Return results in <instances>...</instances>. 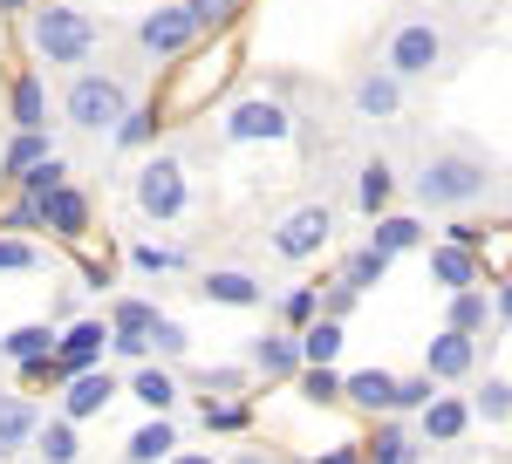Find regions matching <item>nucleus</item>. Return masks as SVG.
Segmentation results:
<instances>
[{
  "label": "nucleus",
  "instance_id": "f257e3e1",
  "mask_svg": "<svg viewBox=\"0 0 512 464\" xmlns=\"http://www.w3.org/2000/svg\"><path fill=\"white\" fill-rule=\"evenodd\" d=\"M485 192H492V164L478 151H437L417 171V205H431V212H472L485 205Z\"/></svg>",
  "mask_w": 512,
  "mask_h": 464
},
{
  "label": "nucleus",
  "instance_id": "f03ea898",
  "mask_svg": "<svg viewBox=\"0 0 512 464\" xmlns=\"http://www.w3.org/2000/svg\"><path fill=\"white\" fill-rule=\"evenodd\" d=\"M28 48H35L41 62H55V69H76L96 48V21L82 7H69V0H41L35 14H28Z\"/></svg>",
  "mask_w": 512,
  "mask_h": 464
},
{
  "label": "nucleus",
  "instance_id": "7ed1b4c3",
  "mask_svg": "<svg viewBox=\"0 0 512 464\" xmlns=\"http://www.w3.org/2000/svg\"><path fill=\"white\" fill-rule=\"evenodd\" d=\"M383 76L396 82H424L431 69H444V28H437L431 14H410V21H396L390 41H383V62H376Z\"/></svg>",
  "mask_w": 512,
  "mask_h": 464
},
{
  "label": "nucleus",
  "instance_id": "20e7f679",
  "mask_svg": "<svg viewBox=\"0 0 512 464\" xmlns=\"http://www.w3.org/2000/svg\"><path fill=\"white\" fill-rule=\"evenodd\" d=\"M130 198H137V212L144 219H158L171 226L185 205H192V178H185V157H144L137 164V178H130Z\"/></svg>",
  "mask_w": 512,
  "mask_h": 464
},
{
  "label": "nucleus",
  "instance_id": "39448f33",
  "mask_svg": "<svg viewBox=\"0 0 512 464\" xmlns=\"http://www.w3.org/2000/svg\"><path fill=\"white\" fill-rule=\"evenodd\" d=\"M123 110H130V89H123L117 76H103V69H82V76L69 82V96H62V116H69L76 130H89V137L117 130Z\"/></svg>",
  "mask_w": 512,
  "mask_h": 464
},
{
  "label": "nucleus",
  "instance_id": "423d86ee",
  "mask_svg": "<svg viewBox=\"0 0 512 464\" xmlns=\"http://www.w3.org/2000/svg\"><path fill=\"white\" fill-rule=\"evenodd\" d=\"M335 246V212L321 205V198H308V205H294V212H280L274 219V253L287 260V267H308V260H321Z\"/></svg>",
  "mask_w": 512,
  "mask_h": 464
},
{
  "label": "nucleus",
  "instance_id": "0eeeda50",
  "mask_svg": "<svg viewBox=\"0 0 512 464\" xmlns=\"http://www.w3.org/2000/svg\"><path fill=\"white\" fill-rule=\"evenodd\" d=\"M226 76H233V69H226V48L192 55V62H185V76L158 96V116H164V123H171V116H198V110H205V96H219V82H226Z\"/></svg>",
  "mask_w": 512,
  "mask_h": 464
},
{
  "label": "nucleus",
  "instance_id": "6e6552de",
  "mask_svg": "<svg viewBox=\"0 0 512 464\" xmlns=\"http://www.w3.org/2000/svg\"><path fill=\"white\" fill-rule=\"evenodd\" d=\"M219 130H226V144H287L294 137V116H287L280 96H246V103L226 110Z\"/></svg>",
  "mask_w": 512,
  "mask_h": 464
},
{
  "label": "nucleus",
  "instance_id": "1a4fd4ad",
  "mask_svg": "<svg viewBox=\"0 0 512 464\" xmlns=\"http://www.w3.org/2000/svg\"><path fill=\"white\" fill-rule=\"evenodd\" d=\"M137 48L151 55V62H185L198 48V28H192V14L171 0V7H151L144 21H137Z\"/></svg>",
  "mask_w": 512,
  "mask_h": 464
},
{
  "label": "nucleus",
  "instance_id": "9d476101",
  "mask_svg": "<svg viewBox=\"0 0 512 464\" xmlns=\"http://www.w3.org/2000/svg\"><path fill=\"white\" fill-rule=\"evenodd\" d=\"M103 348H110V321H96V314H82V321H69L62 335H55V383L62 376H82V369H103Z\"/></svg>",
  "mask_w": 512,
  "mask_h": 464
},
{
  "label": "nucleus",
  "instance_id": "9b49d317",
  "mask_svg": "<svg viewBox=\"0 0 512 464\" xmlns=\"http://www.w3.org/2000/svg\"><path fill=\"white\" fill-rule=\"evenodd\" d=\"M478 369V335H458V328H437L424 342V376L431 383H465Z\"/></svg>",
  "mask_w": 512,
  "mask_h": 464
},
{
  "label": "nucleus",
  "instance_id": "f8f14e48",
  "mask_svg": "<svg viewBox=\"0 0 512 464\" xmlns=\"http://www.w3.org/2000/svg\"><path fill=\"white\" fill-rule=\"evenodd\" d=\"M41 232L62 239V246H82V239H89V192L55 185V192L41 198Z\"/></svg>",
  "mask_w": 512,
  "mask_h": 464
},
{
  "label": "nucleus",
  "instance_id": "ddd939ff",
  "mask_svg": "<svg viewBox=\"0 0 512 464\" xmlns=\"http://www.w3.org/2000/svg\"><path fill=\"white\" fill-rule=\"evenodd\" d=\"M117 403V376L110 369H82V376H62V417L69 424H89Z\"/></svg>",
  "mask_w": 512,
  "mask_h": 464
},
{
  "label": "nucleus",
  "instance_id": "4468645a",
  "mask_svg": "<svg viewBox=\"0 0 512 464\" xmlns=\"http://www.w3.org/2000/svg\"><path fill=\"white\" fill-rule=\"evenodd\" d=\"M151 321H158V301H144V294L110 301V348L130 355V362H144V335H151Z\"/></svg>",
  "mask_w": 512,
  "mask_h": 464
},
{
  "label": "nucleus",
  "instance_id": "2eb2a0df",
  "mask_svg": "<svg viewBox=\"0 0 512 464\" xmlns=\"http://www.w3.org/2000/svg\"><path fill=\"white\" fill-rule=\"evenodd\" d=\"M253 376H267V383H287V376H301V342H294V328H267L260 342H253Z\"/></svg>",
  "mask_w": 512,
  "mask_h": 464
},
{
  "label": "nucleus",
  "instance_id": "dca6fc26",
  "mask_svg": "<svg viewBox=\"0 0 512 464\" xmlns=\"http://www.w3.org/2000/svg\"><path fill=\"white\" fill-rule=\"evenodd\" d=\"M198 294H205L212 308H267V287H260L246 267H212Z\"/></svg>",
  "mask_w": 512,
  "mask_h": 464
},
{
  "label": "nucleus",
  "instance_id": "f3484780",
  "mask_svg": "<svg viewBox=\"0 0 512 464\" xmlns=\"http://www.w3.org/2000/svg\"><path fill=\"white\" fill-rule=\"evenodd\" d=\"M465 430H472V403H458V396H431L417 410V437L424 444H458Z\"/></svg>",
  "mask_w": 512,
  "mask_h": 464
},
{
  "label": "nucleus",
  "instance_id": "a211bd4d",
  "mask_svg": "<svg viewBox=\"0 0 512 464\" xmlns=\"http://www.w3.org/2000/svg\"><path fill=\"white\" fill-rule=\"evenodd\" d=\"M342 403L369 410V417H396V376L390 369H355V376H342Z\"/></svg>",
  "mask_w": 512,
  "mask_h": 464
},
{
  "label": "nucleus",
  "instance_id": "6ab92c4d",
  "mask_svg": "<svg viewBox=\"0 0 512 464\" xmlns=\"http://www.w3.org/2000/svg\"><path fill=\"white\" fill-rule=\"evenodd\" d=\"M390 205H396L390 157H362V171H355V212H362V219H383Z\"/></svg>",
  "mask_w": 512,
  "mask_h": 464
},
{
  "label": "nucleus",
  "instance_id": "aec40b11",
  "mask_svg": "<svg viewBox=\"0 0 512 464\" xmlns=\"http://www.w3.org/2000/svg\"><path fill=\"white\" fill-rule=\"evenodd\" d=\"M349 103L369 116V123H390V116L403 110V82L383 76V69H362V76H355V89H349Z\"/></svg>",
  "mask_w": 512,
  "mask_h": 464
},
{
  "label": "nucleus",
  "instance_id": "412c9836",
  "mask_svg": "<svg viewBox=\"0 0 512 464\" xmlns=\"http://www.w3.org/2000/svg\"><path fill=\"white\" fill-rule=\"evenodd\" d=\"M362 464H424L417 458V430L396 424V417H376L369 444H362Z\"/></svg>",
  "mask_w": 512,
  "mask_h": 464
},
{
  "label": "nucleus",
  "instance_id": "4be33fe9",
  "mask_svg": "<svg viewBox=\"0 0 512 464\" xmlns=\"http://www.w3.org/2000/svg\"><path fill=\"white\" fill-rule=\"evenodd\" d=\"M485 321H506V294L458 287V294H451V314H444V328H458V335H485Z\"/></svg>",
  "mask_w": 512,
  "mask_h": 464
},
{
  "label": "nucleus",
  "instance_id": "5701e85b",
  "mask_svg": "<svg viewBox=\"0 0 512 464\" xmlns=\"http://www.w3.org/2000/svg\"><path fill=\"white\" fill-rule=\"evenodd\" d=\"M35 424H41V410L28 403V389H0V464L35 437Z\"/></svg>",
  "mask_w": 512,
  "mask_h": 464
},
{
  "label": "nucleus",
  "instance_id": "b1692460",
  "mask_svg": "<svg viewBox=\"0 0 512 464\" xmlns=\"http://www.w3.org/2000/svg\"><path fill=\"white\" fill-rule=\"evenodd\" d=\"M7 116H14V130H48V89L35 69H21L7 82Z\"/></svg>",
  "mask_w": 512,
  "mask_h": 464
},
{
  "label": "nucleus",
  "instance_id": "393cba45",
  "mask_svg": "<svg viewBox=\"0 0 512 464\" xmlns=\"http://www.w3.org/2000/svg\"><path fill=\"white\" fill-rule=\"evenodd\" d=\"M431 280L444 287V294L478 287V280H485V260H478V253H465V246H444V239H437V246H431Z\"/></svg>",
  "mask_w": 512,
  "mask_h": 464
},
{
  "label": "nucleus",
  "instance_id": "a878e982",
  "mask_svg": "<svg viewBox=\"0 0 512 464\" xmlns=\"http://www.w3.org/2000/svg\"><path fill=\"white\" fill-rule=\"evenodd\" d=\"M369 246H376L383 260H396V253H417V246H424V226H417L410 212H383V219H369Z\"/></svg>",
  "mask_w": 512,
  "mask_h": 464
},
{
  "label": "nucleus",
  "instance_id": "bb28decb",
  "mask_svg": "<svg viewBox=\"0 0 512 464\" xmlns=\"http://www.w3.org/2000/svg\"><path fill=\"white\" fill-rule=\"evenodd\" d=\"M178 451V424L171 417H151L144 430H130V444H123V464H164Z\"/></svg>",
  "mask_w": 512,
  "mask_h": 464
},
{
  "label": "nucleus",
  "instance_id": "cd10ccee",
  "mask_svg": "<svg viewBox=\"0 0 512 464\" xmlns=\"http://www.w3.org/2000/svg\"><path fill=\"white\" fill-rule=\"evenodd\" d=\"M48 151H55V144H48V130H14V144L0 151V185H21V171L41 164Z\"/></svg>",
  "mask_w": 512,
  "mask_h": 464
},
{
  "label": "nucleus",
  "instance_id": "c85d7f7f",
  "mask_svg": "<svg viewBox=\"0 0 512 464\" xmlns=\"http://www.w3.org/2000/svg\"><path fill=\"white\" fill-rule=\"evenodd\" d=\"M0 355H7L14 369H21V362H41V355H55V328H48V321H21V328H7Z\"/></svg>",
  "mask_w": 512,
  "mask_h": 464
},
{
  "label": "nucleus",
  "instance_id": "c756f323",
  "mask_svg": "<svg viewBox=\"0 0 512 464\" xmlns=\"http://www.w3.org/2000/svg\"><path fill=\"white\" fill-rule=\"evenodd\" d=\"M130 396L151 410V417H171V403H178V383H171V369H158V362H144L137 376H130Z\"/></svg>",
  "mask_w": 512,
  "mask_h": 464
},
{
  "label": "nucleus",
  "instance_id": "7c9ffc66",
  "mask_svg": "<svg viewBox=\"0 0 512 464\" xmlns=\"http://www.w3.org/2000/svg\"><path fill=\"white\" fill-rule=\"evenodd\" d=\"M28 444H41V451H35L41 464H76V458H82L76 424H69V417H48V424H35V437H28Z\"/></svg>",
  "mask_w": 512,
  "mask_h": 464
},
{
  "label": "nucleus",
  "instance_id": "2f4dec72",
  "mask_svg": "<svg viewBox=\"0 0 512 464\" xmlns=\"http://www.w3.org/2000/svg\"><path fill=\"white\" fill-rule=\"evenodd\" d=\"M158 130H164L158 103H130V110L117 116V130H110V137H117V151H144V144H151Z\"/></svg>",
  "mask_w": 512,
  "mask_h": 464
},
{
  "label": "nucleus",
  "instance_id": "473e14b6",
  "mask_svg": "<svg viewBox=\"0 0 512 464\" xmlns=\"http://www.w3.org/2000/svg\"><path fill=\"white\" fill-rule=\"evenodd\" d=\"M294 342H301V369H321V362H335V355H342V321H321V314H315Z\"/></svg>",
  "mask_w": 512,
  "mask_h": 464
},
{
  "label": "nucleus",
  "instance_id": "72a5a7b5",
  "mask_svg": "<svg viewBox=\"0 0 512 464\" xmlns=\"http://www.w3.org/2000/svg\"><path fill=\"white\" fill-rule=\"evenodd\" d=\"M178 7L192 14L198 35H226V28L239 21V7H246V0H178Z\"/></svg>",
  "mask_w": 512,
  "mask_h": 464
},
{
  "label": "nucleus",
  "instance_id": "f704fd0d",
  "mask_svg": "<svg viewBox=\"0 0 512 464\" xmlns=\"http://www.w3.org/2000/svg\"><path fill=\"white\" fill-rule=\"evenodd\" d=\"M472 417H485L492 430H506V417H512V383L506 376H485V389L472 396Z\"/></svg>",
  "mask_w": 512,
  "mask_h": 464
},
{
  "label": "nucleus",
  "instance_id": "c9c22d12",
  "mask_svg": "<svg viewBox=\"0 0 512 464\" xmlns=\"http://www.w3.org/2000/svg\"><path fill=\"white\" fill-rule=\"evenodd\" d=\"M55 185H69V164H62L55 151L41 157V164H28V171H21V198H35V205L55 192Z\"/></svg>",
  "mask_w": 512,
  "mask_h": 464
},
{
  "label": "nucleus",
  "instance_id": "e433bc0d",
  "mask_svg": "<svg viewBox=\"0 0 512 464\" xmlns=\"http://www.w3.org/2000/svg\"><path fill=\"white\" fill-rule=\"evenodd\" d=\"M383 273H390V260H383V253H376V246H355L349 260H342V280H349L355 294H369V287H376V280H383Z\"/></svg>",
  "mask_w": 512,
  "mask_h": 464
},
{
  "label": "nucleus",
  "instance_id": "4c0bfd02",
  "mask_svg": "<svg viewBox=\"0 0 512 464\" xmlns=\"http://www.w3.org/2000/svg\"><path fill=\"white\" fill-rule=\"evenodd\" d=\"M185 348H192V335L171 321V314H158L151 321V335H144V355H164V362H185Z\"/></svg>",
  "mask_w": 512,
  "mask_h": 464
},
{
  "label": "nucleus",
  "instance_id": "58836bf2",
  "mask_svg": "<svg viewBox=\"0 0 512 464\" xmlns=\"http://www.w3.org/2000/svg\"><path fill=\"white\" fill-rule=\"evenodd\" d=\"M130 260H137V273H178L185 267V253H178V246H158V239H137Z\"/></svg>",
  "mask_w": 512,
  "mask_h": 464
},
{
  "label": "nucleus",
  "instance_id": "ea45409f",
  "mask_svg": "<svg viewBox=\"0 0 512 464\" xmlns=\"http://www.w3.org/2000/svg\"><path fill=\"white\" fill-rule=\"evenodd\" d=\"M301 396H308V403H321V410H328V403H342V376H335V362L301 369Z\"/></svg>",
  "mask_w": 512,
  "mask_h": 464
},
{
  "label": "nucleus",
  "instance_id": "a19ab883",
  "mask_svg": "<svg viewBox=\"0 0 512 464\" xmlns=\"http://www.w3.org/2000/svg\"><path fill=\"white\" fill-rule=\"evenodd\" d=\"M315 294H321V287H294V294H280V328L301 335V328L315 321Z\"/></svg>",
  "mask_w": 512,
  "mask_h": 464
},
{
  "label": "nucleus",
  "instance_id": "79ce46f5",
  "mask_svg": "<svg viewBox=\"0 0 512 464\" xmlns=\"http://www.w3.org/2000/svg\"><path fill=\"white\" fill-rule=\"evenodd\" d=\"M41 267V253L21 239V232H0V273H35Z\"/></svg>",
  "mask_w": 512,
  "mask_h": 464
},
{
  "label": "nucleus",
  "instance_id": "37998d69",
  "mask_svg": "<svg viewBox=\"0 0 512 464\" xmlns=\"http://www.w3.org/2000/svg\"><path fill=\"white\" fill-rule=\"evenodd\" d=\"M246 424H253L246 403H205V430H212V437H233V430H246Z\"/></svg>",
  "mask_w": 512,
  "mask_h": 464
},
{
  "label": "nucleus",
  "instance_id": "c03bdc74",
  "mask_svg": "<svg viewBox=\"0 0 512 464\" xmlns=\"http://www.w3.org/2000/svg\"><path fill=\"white\" fill-rule=\"evenodd\" d=\"M355 301H362V294H355L349 280H335L328 294H315V314H321V321H349V314H355Z\"/></svg>",
  "mask_w": 512,
  "mask_h": 464
},
{
  "label": "nucleus",
  "instance_id": "a18cd8bd",
  "mask_svg": "<svg viewBox=\"0 0 512 464\" xmlns=\"http://www.w3.org/2000/svg\"><path fill=\"white\" fill-rule=\"evenodd\" d=\"M431 396H437L431 376H403V383H396V410H424Z\"/></svg>",
  "mask_w": 512,
  "mask_h": 464
},
{
  "label": "nucleus",
  "instance_id": "49530a36",
  "mask_svg": "<svg viewBox=\"0 0 512 464\" xmlns=\"http://www.w3.org/2000/svg\"><path fill=\"white\" fill-rule=\"evenodd\" d=\"M0 232H41V205H35V198H14L7 219H0Z\"/></svg>",
  "mask_w": 512,
  "mask_h": 464
},
{
  "label": "nucleus",
  "instance_id": "de8ad7c7",
  "mask_svg": "<svg viewBox=\"0 0 512 464\" xmlns=\"http://www.w3.org/2000/svg\"><path fill=\"white\" fill-rule=\"evenodd\" d=\"M444 246H465V253H478V246H485V226H478V219H465V212H458V219H451V226H444Z\"/></svg>",
  "mask_w": 512,
  "mask_h": 464
},
{
  "label": "nucleus",
  "instance_id": "09e8293b",
  "mask_svg": "<svg viewBox=\"0 0 512 464\" xmlns=\"http://www.w3.org/2000/svg\"><path fill=\"white\" fill-rule=\"evenodd\" d=\"M198 383H205V389H219V396H239V383H246V376H239V369H205Z\"/></svg>",
  "mask_w": 512,
  "mask_h": 464
},
{
  "label": "nucleus",
  "instance_id": "8fccbe9b",
  "mask_svg": "<svg viewBox=\"0 0 512 464\" xmlns=\"http://www.w3.org/2000/svg\"><path fill=\"white\" fill-rule=\"evenodd\" d=\"M219 464H280L274 451H260V444H246V451H233V458H219Z\"/></svg>",
  "mask_w": 512,
  "mask_h": 464
},
{
  "label": "nucleus",
  "instance_id": "3c124183",
  "mask_svg": "<svg viewBox=\"0 0 512 464\" xmlns=\"http://www.w3.org/2000/svg\"><path fill=\"white\" fill-rule=\"evenodd\" d=\"M164 464H219V458H212V451H171Z\"/></svg>",
  "mask_w": 512,
  "mask_h": 464
},
{
  "label": "nucleus",
  "instance_id": "603ef678",
  "mask_svg": "<svg viewBox=\"0 0 512 464\" xmlns=\"http://www.w3.org/2000/svg\"><path fill=\"white\" fill-rule=\"evenodd\" d=\"M21 7H28V0H0V14H21Z\"/></svg>",
  "mask_w": 512,
  "mask_h": 464
}]
</instances>
